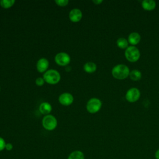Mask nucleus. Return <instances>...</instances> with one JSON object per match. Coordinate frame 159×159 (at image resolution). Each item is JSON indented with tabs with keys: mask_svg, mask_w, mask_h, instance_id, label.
Returning a JSON list of instances; mask_svg holds the SVG:
<instances>
[{
	"mask_svg": "<svg viewBox=\"0 0 159 159\" xmlns=\"http://www.w3.org/2000/svg\"><path fill=\"white\" fill-rule=\"evenodd\" d=\"M15 0H1L0 5L2 7L8 9L11 7L15 3Z\"/></svg>",
	"mask_w": 159,
	"mask_h": 159,
	"instance_id": "18",
	"label": "nucleus"
},
{
	"mask_svg": "<svg viewBox=\"0 0 159 159\" xmlns=\"http://www.w3.org/2000/svg\"><path fill=\"white\" fill-rule=\"evenodd\" d=\"M83 69L84 71L88 73H93L96 71L97 65L93 61H88L84 63L83 66Z\"/></svg>",
	"mask_w": 159,
	"mask_h": 159,
	"instance_id": "14",
	"label": "nucleus"
},
{
	"mask_svg": "<svg viewBox=\"0 0 159 159\" xmlns=\"http://www.w3.org/2000/svg\"><path fill=\"white\" fill-rule=\"evenodd\" d=\"M103 2L102 0H93V2L96 5H99Z\"/></svg>",
	"mask_w": 159,
	"mask_h": 159,
	"instance_id": "23",
	"label": "nucleus"
},
{
	"mask_svg": "<svg viewBox=\"0 0 159 159\" xmlns=\"http://www.w3.org/2000/svg\"><path fill=\"white\" fill-rule=\"evenodd\" d=\"M48 66H49L48 60L45 58H40L37 61V65H36L37 70L40 73L46 72L47 71Z\"/></svg>",
	"mask_w": 159,
	"mask_h": 159,
	"instance_id": "10",
	"label": "nucleus"
},
{
	"mask_svg": "<svg viewBox=\"0 0 159 159\" xmlns=\"http://www.w3.org/2000/svg\"><path fill=\"white\" fill-rule=\"evenodd\" d=\"M126 60L131 63L137 61L140 57V52L136 46L129 45L124 51Z\"/></svg>",
	"mask_w": 159,
	"mask_h": 159,
	"instance_id": "2",
	"label": "nucleus"
},
{
	"mask_svg": "<svg viewBox=\"0 0 159 159\" xmlns=\"http://www.w3.org/2000/svg\"><path fill=\"white\" fill-rule=\"evenodd\" d=\"M142 8L147 11H152L156 7L157 4L154 0H143L141 2Z\"/></svg>",
	"mask_w": 159,
	"mask_h": 159,
	"instance_id": "12",
	"label": "nucleus"
},
{
	"mask_svg": "<svg viewBox=\"0 0 159 159\" xmlns=\"http://www.w3.org/2000/svg\"><path fill=\"white\" fill-rule=\"evenodd\" d=\"M158 83H159V81H158Z\"/></svg>",
	"mask_w": 159,
	"mask_h": 159,
	"instance_id": "25",
	"label": "nucleus"
},
{
	"mask_svg": "<svg viewBox=\"0 0 159 159\" xmlns=\"http://www.w3.org/2000/svg\"><path fill=\"white\" fill-rule=\"evenodd\" d=\"M13 148V145L11 143H6L5 149L7 151H11Z\"/></svg>",
	"mask_w": 159,
	"mask_h": 159,
	"instance_id": "22",
	"label": "nucleus"
},
{
	"mask_svg": "<svg viewBox=\"0 0 159 159\" xmlns=\"http://www.w3.org/2000/svg\"><path fill=\"white\" fill-rule=\"evenodd\" d=\"M129 77L132 81H138L142 78V73L138 69H134L130 71Z\"/></svg>",
	"mask_w": 159,
	"mask_h": 159,
	"instance_id": "15",
	"label": "nucleus"
},
{
	"mask_svg": "<svg viewBox=\"0 0 159 159\" xmlns=\"http://www.w3.org/2000/svg\"><path fill=\"white\" fill-rule=\"evenodd\" d=\"M130 71L128 66L123 63H119L112 68L111 74L115 79L122 80L129 77Z\"/></svg>",
	"mask_w": 159,
	"mask_h": 159,
	"instance_id": "1",
	"label": "nucleus"
},
{
	"mask_svg": "<svg viewBox=\"0 0 159 159\" xmlns=\"http://www.w3.org/2000/svg\"><path fill=\"white\" fill-rule=\"evenodd\" d=\"M141 40V36L139 33L137 32H132L130 33L127 37V40L130 45L135 46L137 45Z\"/></svg>",
	"mask_w": 159,
	"mask_h": 159,
	"instance_id": "11",
	"label": "nucleus"
},
{
	"mask_svg": "<svg viewBox=\"0 0 159 159\" xmlns=\"http://www.w3.org/2000/svg\"><path fill=\"white\" fill-rule=\"evenodd\" d=\"M116 45L119 48L124 50H125L129 46L127 39H125L124 37L118 38L116 40Z\"/></svg>",
	"mask_w": 159,
	"mask_h": 159,
	"instance_id": "16",
	"label": "nucleus"
},
{
	"mask_svg": "<svg viewBox=\"0 0 159 159\" xmlns=\"http://www.w3.org/2000/svg\"><path fill=\"white\" fill-rule=\"evenodd\" d=\"M43 78L46 83L50 84H55L60 81L61 76L60 73L57 70L50 69L45 72Z\"/></svg>",
	"mask_w": 159,
	"mask_h": 159,
	"instance_id": "3",
	"label": "nucleus"
},
{
	"mask_svg": "<svg viewBox=\"0 0 159 159\" xmlns=\"http://www.w3.org/2000/svg\"><path fill=\"white\" fill-rule=\"evenodd\" d=\"M74 98L73 95L69 93H63L58 97L60 103L63 106H70L73 102Z\"/></svg>",
	"mask_w": 159,
	"mask_h": 159,
	"instance_id": "8",
	"label": "nucleus"
},
{
	"mask_svg": "<svg viewBox=\"0 0 159 159\" xmlns=\"http://www.w3.org/2000/svg\"><path fill=\"white\" fill-rule=\"evenodd\" d=\"M45 82V81L43 78H42V77H39V78H36V80H35V84L39 86H43Z\"/></svg>",
	"mask_w": 159,
	"mask_h": 159,
	"instance_id": "20",
	"label": "nucleus"
},
{
	"mask_svg": "<svg viewBox=\"0 0 159 159\" xmlns=\"http://www.w3.org/2000/svg\"><path fill=\"white\" fill-rule=\"evenodd\" d=\"M55 2L58 6L61 7H64L68 5L69 1L68 0H55Z\"/></svg>",
	"mask_w": 159,
	"mask_h": 159,
	"instance_id": "19",
	"label": "nucleus"
},
{
	"mask_svg": "<svg viewBox=\"0 0 159 159\" xmlns=\"http://www.w3.org/2000/svg\"><path fill=\"white\" fill-rule=\"evenodd\" d=\"M155 159H159V148L157 149L155 153Z\"/></svg>",
	"mask_w": 159,
	"mask_h": 159,
	"instance_id": "24",
	"label": "nucleus"
},
{
	"mask_svg": "<svg viewBox=\"0 0 159 159\" xmlns=\"http://www.w3.org/2000/svg\"><path fill=\"white\" fill-rule=\"evenodd\" d=\"M102 107L101 101L97 98L89 99L86 103V110L91 114H95L100 111Z\"/></svg>",
	"mask_w": 159,
	"mask_h": 159,
	"instance_id": "4",
	"label": "nucleus"
},
{
	"mask_svg": "<svg viewBox=\"0 0 159 159\" xmlns=\"http://www.w3.org/2000/svg\"><path fill=\"white\" fill-rule=\"evenodd\" d=\"M67 159H84V155L81 150H74L69 154Z\"/></svg>",
	"mask_w": 159,
	"mask_h": 159,
	"instance_id": "17",
	"label": "nucleus"
},
{
	"mask_svg": "<svg viewBox=\"0 0 159 159\" xmlns=\"http://www.w3.org/2000/svg\"><path fill=\"white\" fill-rule=\"evenodd\" d=\"M82 17L83 13L78 8H74L69 12V19L73 22H78L80 21Z\"/></svg>",
	"mask_w": 159,
	"mask_h": 159,
	"instance_id": "9",
	"label": "nucleus"
},
{
	"mask_svg": "<svg viewBox=\"0 0 159 159\" xmlns=\"http://www.w3.org/2000/svg\"><path fill=\"white\" fill-rule=\"evenodd\" d=\"M52 110V105L47 102H42L39 106V111L41 114L46 115H48Z\"/></svg>",
	"mask_w": 159,
	"mask_h": 159,
	"instance_id": "13",
	"label": "nucleus"
},
{
	"mask_svg": "<svg viewBox=\"0 0 159 159\" xmlns=\"http://www.w3.org/2000/svg\"><path fill=\"white\" fill-rule=\"evenodd\" d=\"M6 145V142L5 140L2 137H0V152L4 150L5 149Z\"/></svg>",
	"mask_w": 159,
	"mask_h": 159,
	"instance_id": "21",
	"label": "nucleus"
},
{
	"mask_svg": "<svg viewBox=\"0 0 159 159\" xmlns=\"http://www.w3.org/2000/svg\"><path fill=\"white\" fill-rule=\"evenodd\" d=\"M140 91L136 87H132L129 88L125 93V98L127 101L133 103L137 101L140 98Z\"/></svg>",
	"mask_w": 159,
	"mask_h": 159,
	"instance_id": "6",
	"label": "nucleus"
},
{
	"mask_svg": "<svg viewBox=\"0 0 159 159\" xmlns=\"http://www.w3.org/2000/svg\"><path fill=\"white\" fill-rule=\"evenodd\" d=\"M43 128L47 130H53L57 126V120L55 116L48 114L43 117L42 121Z\"/></svg>",
	"mask_w": 159,
	"mask_h": 159,
	"instance_id": "5",
	"label": "nucleus"
},
{
	"mask_svg": "<svg viewBox=\"0 0 159 159\" xmlns=\"http://www.w3.org/2000/svg\"><path fill=\"white\" fill-rule=\"evenodd\" d=\"M71 60L70 55L65 52H60L57 53L55 57V61L56 63L60 66L68 65Z\"/></svg>",
	"mask_w": 159,
	"mask_h": 159,
	"instance_id": "7",
	"label": "nucleus"
}]
</instances>
